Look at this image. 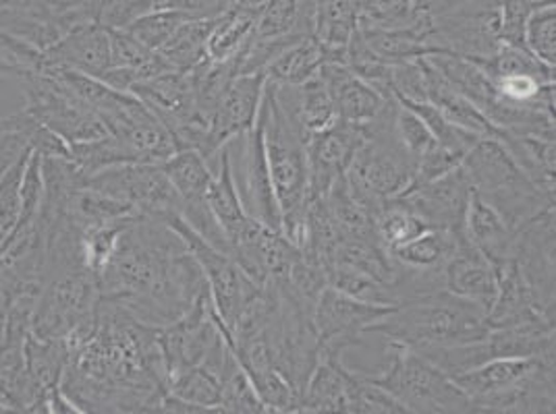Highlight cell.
I'll return each instance as SVG.
<instances>
[{
    "label": "cell",
    "mask_w": 556,
    "mask_h": 414,
    "mask_svg": "<svg viewBox=\"0 0 556 414\" xmlns=\"http://www.w3.org/2000/svg\"><path fill=\"white\" fill-rule=\"evenodd\" d=\"M98 288L100 299L113 300L146 325L163 327L187 313L208 284L177 232L163 220L136 216L121 232Z\"/></svg>",
    "instance_id": "1"
},
{
    "label": "cell",
    "mask_w": 556,
    "mask_h": 414,
    "mask_svg": "<svg viewBox=\"0 0 556 414\" xmlns=\"http://www.w3.org/2000/svg\"><path fill=\"white\" fill-rule=\"evenodd\" d=\"M260 118L264 127L270 179L280 207L282 234L298 245L302 238L305 207L309 199L305 152L307 135L285 90L270 81L264 86Z\"/></svg>",
    "instance_id": "2"
},
{
    "label": "cell",
    "mask_w": 556,
    "mask_h": 414,
    "mask_svg": "<svg viewBox=\"0 0 556 414\" xmlns=\"http://www.w3.org/2000/svg\"><path fill=\"white\" fill-rule=\"evenodd\" d=\"M486 311L448 290H437L394 307L366 336H382L417 352L439 346L467 345L486 338Z\"/></svg>",
    "instance_id": "3"
},
{
    "label": "cell",
    "mask_w": 556,
    "mask_h": 414,
    "mask_svg": "<svg viewBox=\"0 0 556 414\" xmlns=\"http://www.w3.org/2000/svg\"><path fill=\"white\" fill-rule=\"evenodd\" d=\"M396 106L399 102L391 98L380 115L362 125L364 141L345 172L351 195L374 218L391 199L399 197L414 179V160L394 131Z\"/></svg>",
    "instance_id": "4"
},
{
    "label": "cell",
    "mask_w": 556,
    "mask_h": 414,
    "mask_svg": "<svg viewBox=\"0 0 556 414\" xmlns=\"http://www.w3.org/2000/svg\"><path fill=\"white\" fill-rule=\"evenodd\" d=\"M471 189L494 207L517 232L542 211L555 207V193H548L510 158L498 139H480L462 161Z\"/></svg>",
    "instance_id": "5"
},
{
    "label": "cell",
    "mask_w": 556,
    "mask_h": 414,
    "mask_svg": "<svg viewBox=\"0 0 556 414\" xmlns=\"http://www.w3.org/2000/svg\"><path fill=\"white\" fill-rule=\"evenodd\" d=\"M362 373L393 396L407 414H473L469 398L457 384L409 346L387 340L384 365L376 373Z\"/></svg>",
    "instance_id": "6"
},
{
    "label": "cell",
    "mask_w": 556,
    "mask_h": 414,
    "mask_svg": "<svg viewBox=\"0 0 556 414\" xmlns=\"http://www.w3.org/2000/svg\"><path fill=\"white\" fill-rule=\"evenodd\" d=\"M24 79L25 113L40 120L67 143H81L109 135L92 108L52 70H31Z\"/></svg>",
    "instance_id": "7"
},
{
    "label": "cell",
    "mask_w": 556,
    "mask_h": 414,
    "mask_svg": "<svg viewBox=\"0 0 556 414\" xmlns=\"http://www.w3.org/2000/svg\"><path fill=\"white\" fill-rule=\"evenodd\" d=\"M86 186L134 207L138 216L168 220L181 216V199L161 164L131 161L102 168L86 179Z\"/></svg>",
    "instance_id": "8"
},
{
    "label": "cell",
    "mask_w": 556,
    "mask_h": 414,
    "mask_svg": "<svg viewBox=\"0 0 556 414\" xmlns=\"http://www.w3.org/2000/svg\"><path fill=\"white\" fill-rule=\"evenodd\" d=\"M164 222L186 241L187 249L200 263L214 307L231 334L239 315L262 293L264 286L248 276L231 255L214 249L202 236L191 231L181 216H170Z\"/></svg>",
    "instance_id": "9"
},
{
    "label": "cell",
    "mask_w": 556,
    "mask_h": 414,
    "mask_svg": "<svg viewBox=\"0 0 556 414\" xmlns=\"http://www.w3.org/2000/svg\"><path fill=\"white\" fill-rule=\"evenodd\" d=\"M227 150L231 161L232 181L248 216L273 231L282 232L280 207L270 179L260 111L255 116L254 127L232 138L227 143Z\"/></svg>",
    "instance_id": "10"
},
{
    "label": "cell",
    "mask_w": 556,
    "mask_h": 414,
    "mask_svg": "<svg viewBox=\"0 0 556 414\" xmlns=\"http://www.w3.org/2000/svg\"><path fill=\"white\" fill-rule=\"evenodd\" d=\"M430 38L441 52L488 59L501 44V0H464L432 17Z\"/></svg>",
    "instance_id": "11"
},
{
    "label": "cell",
    "mask_w": 556,
    "mask_h": 414,
    "mask_svg": "<svg viewBox=\"0 0 556 414\" xmlns=\"http://www.w3.org/2000/svg\"><path fill=\"white\" fill-rule=\"evenodd\" d=\"M555 207L515 232L513 259L526 277L540 311L555 320Z\"/></svg>",
    "instance_id": "12"
},
{
    "label": "cell",
    "mask_w": 556,
    "mask_h": 414,
    "mask_svg": "<svg viewBox=\"0 0 556 414\" xmlns=\"http://www.w3.org/2000/svg\"><path fill=\"white\" fill-rule=\"evenodd\" d=\"M394 307L353 299L345 293L326 286L314 307V329L320 348H343L364 345V336L374 323L393 313Z\"/></svg>",
    "instance_id": "13"
},
{
    "label": "cell",
    "mask_w": 556,
    "mask_h": 414,
    "mask_svg": "<svg viewBox=\"0 0 556 414\" xmlns=\"http://www.w3.org/2000/svg\"><path fill=\"white\" fill-rule=\"evenodd\" d=\"M471 197V184L465 177L464 168H455L428 183L414 184L405 189L391 202L414 211L432 229L448 232L465 231V214Z\"/></svg>",
    "instance_id": "14"
},
{
    "label": "cell",
    "mask_w": 556,
    "mask_h": 414,
    "mask_svg": "<svg viewBox=\"0 0 556 414\" xmlns=\"http://www.w3.org/2000/svg\"><path fill=\"white\" fill-rule=\"evenodd\" d=\"M266 73L235 75L220 95L208 125L210 170L216 166L220 150L232 138L252 129L262 104Z\"/></svg>",
    "instance_id": "15"
},
{
    "label": "cell",
    "mask_w": 556,
    "mask_h": 414,
    "mask_svg": "<svg viewBox=\"0 0 556 414\" xmlns=\"http://www.w3.org/2000/svg\"><path fill=\"white\" fill-rule=\"evenodd\" d=\"M364 141L357 125L334 120L328 129L307 138V184L309 197H325L328 189L345 177L349 164Z\"/></svg>",
    "instance_id": "16"
},
{
    "label": "cell",
    "mask_w": 556,
    "mask_h": 414,
    "mask_svg": "<svg viewBox=\"0 0 556 414\" xmlns=\"http://www.w3.org/2000/svg\"><path fill=\"white\" fill-rule=\"evenodd\" d=\"M40 69H71L100 79L111 69V29L100 22L73 27L42 52Z\"/></svg>",
    "instance_id": "17"
},
{
    "label": "cell",
    "mask_w": 556,
    "mask_h": 414,
    "mask_svg": "<svg viewBox=\"0 0 556 414\" xmlns=\"http://www.w3.org/2000/svg\"><path fill=\"white\" fill-rule=\"evenodd\" d=\"M444 288L462 299L490 311L498 293L496 266L482 254L464 232L457 234V245L444 266Z\"/></svg>",
    "instance_id": "18"
},
{
    "label": "cell",
    "mask_w": 556,
    "mask_h": 414,
    "mask_svg": "<svg viewBox=\"0 0 556 414\" xmlns=\"http://www.w3.org/2000/svg\"><path fill=\"white\" fill-rule=\"evenodd\" d=\"M556 365L538 361L521 379L473 404V413L555 414Z\"/></svg>",
    "instance_id": "19"
},
{
    "label": "cell",
    "mask_w": 556,
    "mask_h": 414,
    "mask_svg": "<svg viewBox=\"0 0 556 414\" xmlns=\"http://www.w3.org/2000/svg\"><path fill=\"white\" fill-rule=\"evenodd\" d=\"M131 93L156 115L170 139L189 122L202 120L195 113L191 77L186 70H163L156 77L139 81Z\"/></svg>",
    "instance_id": "20"
},
{
    "label": "cell",
    "mask_w": 556,
    "mask_h": 414,
    "mask_svg": "<svg viewBox=\"0 0 556 414\" xmlns=\"http://www.w3.org/2000/svg\"><path fill=\"white\" fill-rule=\"evenodd\" d=\"M318 75L330 92L337 118L357 127L374 120L384 111L389 100L394 98L371 88L368 81L349 69L345 63H325Z\"/></svg>",
    "instance_id": "21"
},
{
    "label": "cell",
    "mask_w": 556,
    "mask_h": 414,
    "mask_svg": "<svg viewBox=\"0 0 556 414\" xmlns=\"http://www.w3.org/2000/svg\"><path fill=\"white\" fill-rule=\"evenodd\" d=\"M488 352L492 359H535L555 363V320L533 318L528 322L490 327L486 336Z\"/></svg>",
    "instance_id": "22"
},
{
    "label": "cell",
    "mask_w": 556,
    "mask_h": 414,
    "mask_svg": "<svg viewBox=\"0 0 556 414\" xmlns=\"http://www.w3.org/2000/svg\"><path fill=\"white\" fill-rule=\"evenodd\" d=\"M318 0H266L255 9V40H307L316 31Z\"/></svg>",
    "instance_id": "23"
},
{
    "label": "cell",
    "mask_w": 556,
    "mask_h": 414,
    "mask_svg": "<svg viewBox=\"0 0 556 414\" xmlns=\"http://www.w3.org/2000/svg\"><path fill=\"white\" fill-rule=\"evenodd\" d=\"M417 15V13H416ZM366 44L387 63H403V61H416L430 54H442L434 47L430 31L432 20L417 15L416 20L405 27L393 29H359Z\"/></svg>",
    "instance_id": "24"
},
{
    "label": "cell",
    "mask_w": 556,
    "mask_h": 414,
    "mask_svg": "<svg viewBox=\"0 0 556 414\" xmlns=\"http://www.w3.org/2000/svg\"><path fill=\"white\" fill-rule=\"evenodd\" d=\"M465 234L494 266H501L513 255L515 231L473 189L465 214Z\"/></svg>",
    "instance_id": "25"
},
{
    "label": "cell",
    "mask_w": 556,
    "mask_h": 414,
    "mask_svg": "<svg viewBox=\"0 0 556 414\" xmlns=\"http://www.w3.org/2000/svg\"><path fill=\"white\" fill-rule=\"evenodd\" d=\"M424 69L428 81V102L437 106L442 115L446 116L453 125L462 127L465 131L478 135V138H498V129L488 120L486 115L473 106L464 93L457 92L426 56H424Z\"/></svg>",
    "instance_id": "26"
},
{
    "label": "cell",
    "mask_w": 556,
    "mask_h": 414,
    "mask_svg": "<svg viewBox=\"0 0 556 414\" xmlns=\"http://www.w3.org/2000/svg\"><path fill=\"white\" fill-rule=\"evenodd\" d=\"M496 272H498V293H496V299L492 302L486 315L490 327L528 322V320L544 315L540 311V307L535 305L532 290H530L526 277L521 276L513 257L503 261L501 266H496ZM544 318H548V315H544Z\"/></svg>",
    "instance_id": "27"
},
{
    "label": "cell",
    "mask_w": 556,
    "mask_h": 414,
    "mask_svg": "<svg viewBox=\"0 0 556 414\" xmlns=\"http://www.w3.org/2000/svg\"><path fill=\"white\" fill-rule=\"evenodd\" d=\"M357 29L355 0H318L314 40L325 48L326 63H345L348 47Z\"/></svg>",
    "instance_id": "28"
},
{
    "label": "cell",
    "mask_w": 556,
    "mask_h": 414,
    "mask_svg": "<svg viewBox=\"0 0 556 414\" xmlns=\"http://www.w3.org/2000/svg\"><path fill=\"white\" fill-rule=\"evenodd\" d=\"M437 69L441 70L442 77L457 90L464 93L465 98L478 106L484 115H490V111L496 106L498 102V92L494 81L488 77L484 69L465 59L459 54H451V52H442V54H430L426 56Z\"/></svg>",
    "instance_id": "29"
},
{
    "label": "cell",
    "mask_w": 556,
    "mask_h": 414,
    "mask_svg": "<svg viewBox=\"0 0 556 414\" xmlns=\"http://www.w3.org/2000/svg\"><path fill=\"white\" fill-rule=\"evenodd\" d=\"M206 204H208L214 218L223 227L229 243L245 229V224L252 220L243 204L239 199L237 186L232 181L231 161H229V150L227 145L220 150L216 166L212 168V179L206 189Z\"/></svg>",
    "instance_id": "30"
},
{
    "label": "cell",
    "mask_w": 556,
    "mask_h": 414,
    "mask_svg": "<svg viewBox=\"0 0 556 414\" xmlns=\"http://www.w3.org/2000/svg\"><path fill=\"white\" fill-rule=\"evenodd\" d=\"M498 141L507 147L510 158L540 189L555 193L556 141L535 135H515L498 131Z\"/></svg>",
    "instance_id": "31"
},
{
    "label": "cell",
    "mask_w": 556,
    "mask_h": 414,
    "mask_svg": "<svg viewBox=\"0 0 556 414\" xmlns=\"http://www.w3.org/2000/svg\"><path fill=\"white\" fill-rule=\"evenodd\" d=\"M459 234V232H457ZM455 232L428 229L391 251L394 263L414 272H444L457 245Z\"/></svg>",
    "instance_id": "32"
},
{
    "label": "cell",
    "mask_w": 556,
    "mask_h": 414,
    "mask_svg": "<svg viewBox=\"0 0 556 414\" xmlns=\"http://www.w3.org/2000/svg\"><path fill=\"white\" fill-rule=\"evenodd\" d=\"M298 116L305 135H314L328 129L337 120V111L332 104L330 92L316 73L312 79L303 81L302 86H280Z\"/></svg>",
    "instance_id": "33"
},
{
    "label": "cell",
    "mask_w": 556,
    "mask_h": 414,
    "mask_svg": "<svg viewBox=\"0 0 556 414\" xmlns=\"http://www.w3.org/2000/svg\"><path fill=\"white\" fill-rule=\"evenodd\" d=\"M325 199L339 231L343 232L345 238L380 243L374 216L351 195L345 177L334 181V184L328 189Z\"/></svg>",
    "instance_id": "34"
},
{
    "label": "cell",
    "mask_w": 556,
    "mask_h": 414,
    "mask_svg": "<svg viewBox=\"0 0 556 414\" xmlns=\"http://www.w3.org/2000/svg\"><path fill=\"white\" fill-rule=\"evenodd\" d=\"M166 177L175 186L181 207L193 206L206 199L212 170L208 161L202 158L195 150H179L170 158L161 161Z\"/></svg>",
    "instance_id": "35"
},
{
    "label": "cell",
    "mask_w": 556,
    "mask_h": 414,
    "mask_svg": "<svg viewBox=\"0 0 556 414\" xmlns=\"http://www.w3.org/2000/svg\"><path fill=\"white\" fill-rule=\"evenodd\" d=\"M326 63L325 48L314 38L295 42L282 50L266 69V81L275 86H302Z\"/></svg>",
    "instance_id": "36"
},
{
    "label": "cell",
    "mask_w": 556,
    "mask_h": 414,
    "mask_svg": "<svg viewBox=\"0 0 556 414\" xmlns=\"http://www.w3.org/2000/svg\"><path fill=\"white\" fill-rule=\"evenodd\" d=\"M255 9L235 4L225 15H220L208 36V59L216 63L232 61L254 34Z\"/></svg>",
    "instance_id": "37"
},
{
    "label": "cell",
    "mask_w": 556,
    "mask_h": 414,
    "mask_svg": "<svg viewBox=\"0 0 556 414\" xmlns=\"http://www.w3.org/2000/svg\"><path fill=\"white\" fill-rule=\"evenodd\" d=\"M214 22L187 20L186 24L173 34V38L159 50V54L168 63L170 69L187 73L208 59V36Z\"/></svg>",
    "instance_id": "38"
},
{
    "label": "cell",
    "mask_w": 556,
    "mask_h": 414,
    "mask_svg": "<svg viewBox=\"0 0 556 414\" xmlns=\"http://www.w3.org/2000/svg\"><path fill=\"white\" fill-rule=\"evenodd\" d=\"M220 413L268 414L264 402L254 390L248 373L239 365L231 345L220 368Z\"/></svg>",
    "instance_id": "39"
},
{
    "label": "cell",
    "mask_w": 556,
    "mask_h": 414,
    "mask_svg": "<svg viewBox=\"0 0 556 414\" xmlns=\"http://www.w3.org/2000/svg\"><path fill=\"white\" fill-rule=\"evenodd\" d=\"M469 61L478 63L492 81L503 77V75H533L544 83H556V67H551V65L542 63L540 59H535L526 47H515V44L501 42L492 56L469 59Z\"/></svg>",
    "instance_id": "40"
},
{
    "label": "cell",
    "mask_w": 556,
    "mask_h": 414,
    "mask_svg": "<svg viewBox=\"0 0 556 414\" xmlns=\"http://www.w3.org/2000/svg\"><path fill=\"white\" fill-rule=\"evenodd\" d=\"M38 127L40 122L25 111L0 118V179L31 152V141Z\"/></svg>",
    "instance_id": "41"
},
{
    "label": "cell",
    "mask_w": 556,
    "mask_h": 414,
    "mask_svg": "<svg viewBox=\"0 0 556 414\" xmlns=\"http://www.w3.org/2000/svg\"><path fill=\"white\" fill-rule=\"evenodd\" d=\"M376 232H378V238L382 243V247L391 254L396 247L405 245L407 241L416 238L417 234L432 229L428 222H424L419 216H416L414 211L405 209L394 202H389L387 206L382 207L376 218Z\"/></svg>",
    "instance_id": "42"
},
{
    "label": "cell",
    "mask_w": 556,
    "mask_h": 414,
    "mask_svg": "<svg viewBox=\"0 0 556 414\" xmlns=\"http://www.w3.org/2000/svg\"><path fill=\"white\" fill-rule=\"evenodd\" d=\"M326 277H328V286L345 293L353 299L394 307L391 288H387L384 284H380L378 280H374L368 274L359 272V270H353V268L343 266V263H332L326 270Z\"/></svg>",
    "instance_id": "43"
},
{
    "label": "cell",
    "mask_w": 556,
    "mask_h": 414,
    "mask_svg": "<svg viewBox=\"0 0 556 414\" xmlns=\"http://www.w3.org/2000/svg\"><path fill=\"white\" fill-rule=\"evenodd\" d=\"M396 100V98H394ZM399 102V100H396ZM407 108H412L424 122L426 127L430 129V133L437 139V143L451 150V152H457L465 156L478 141L482 138L465 131L462 127L453 125L446 116L442 115L441 111L437 106H432L430 102H399Z\"/></svg>",
    "instance_id": "44"
},
{
    "label": "cell",
    "mask_w": 556,
    "mask_h": 414,
    "mask_svg": "<svg viewBox=\"0 0 556 414\" xmlns=\"http://www.w3.org/2000/svg\"><path fill=\"white\" fill-rule=\"evenodd\" d=\"M186 22V15L164 7V9L152 11L148 15H141L136 22H131L123 29L129 31L141 47L159 52L173 38V34Z\"/></svg>",
    "instance_id": "45"
},
{
    "label": "cell",
    "mask_w": 556,
    "mask_h": 414,
    "mask_svg": "<svg viewBox=\"0 0 556 414\" xmlns=\"http://www.w3.org/2000/svg\"><path fill=\"white\" fill-rule=\"evenodd\" d=\"M359 29H393L416 20L412 0H355Z\"/></svg>",
    "instance_id": "46"
},
{
    "label": "cell",
    "mask_w": 556,
    "mask_h": 414,
    "mask_svg": "<svg viewBox=\"0 0 556 414\" xmlns=\"http://www.w3.org/2000/svg\"><path fill=\"white\" fill-rule=\"evenodd\" d=\"M29 154L0 179V254L15 231L22 214V181Z\"/></svg>",
    "instance_id": "47"
},
{
    "label": "cell",
    "mask_w": 556,
    "mask_h": 414,
    "mask_svg": "<svg viewBox=\"0 0 556 414\" xmlns=\"http://www.w3.org/2000/svg\"><path fill=\"white\" fill-rule=\"evenodd\" d=\"M526 48L542 63L556 67V9L544 7L533 11L526 24Z\"/></svg>",
    "instance_id": "48"
},
{
    "label": "cell",
    "mask_w": 556,
    "mask_h": 414,
    "mask_svg": "<svg viewBox=\"0 0 556 414\" xmlns=\"http://www.w3.org/2000/svg\"><path fill=\"white\" fill-rule=\"evenodd\" d=\"M394 131H396V138L403 143L405 152L412 156V160L416 164L421 156H426L432 147H437V139L430 133V129L426 127V122L419 118V116L399 104L396 106V115H394Z\"/></svg>",
    "instance_id": "49"
},
{
    "label": "cell",
    "mask_w": 556,
    "mask_h": 414,
    "mask_svg": "<svg viewBox=\"0 0 556 414\" xmlns=\"http://www.w3.org/2000/svg\"><path fill=\"white\" fill-rule=\"evenodd\" d=\"M391 93L399 102H428L424 56L416 61L394 63L391 70Z\"/></svg>",
    "instance_id": "50"
},
{
    "label": "cell",
    "mask_w": 556,
    "mask_h": 414,
    "mask_svg": "<svg viewBox=\"0 0 556 414\" xmlns=\"http://www.w3.org/2000/svg\"><path fill=\"white\" fill-rule=\"evenodd\" d=\"M168 0H115L102 11L100 24L106 27L123 29L131 22H136L141 15H148L152 11L164 9Z\"/></svg>",
    "instance_id": "51"
},
{
    "label": "cell",
    "mask_w": 556,
    "mask_h": 414,
    "mask_svg": "<svg viewBox=\"0 0 556 414\" xmlns=\"http://www.w3.org/2000/svg\"><path fill=\"white\" fill-rule=\"evenodd\" d=\"M235 7V0H168L166 9H173L187 20L214 22Z\"/></svg>",
    "instance_id": "52"
},
{
    "label": "cell",
    "mask_w": 556,
    "mask_h": 414,
    "mask_svg": "<svg viewBox=\"0 0 556 414\" xmlns=\"http://www.w3.org/2000/svg\"><path fill=\"white\" fill-rule=\"evenodd\" d=\"M464 0H412V7H414V13L417 15H424V17H439L444 15L446 11L455 9L457 4H462Z\"/></svg>",
    "instance_id": "53"
},
{
    "label": "cell",
    "mask_w": 556,
    "mask_h": 414,
    "mask_svg": "<svg viewBox=\"0 0 556 414\" xmlns=\"http://www.w3.org/2000/svg\"><path fill=\"white\" fill-rule=\"evenodd\" d=\"M556 0H526V4L532 9V11H538V9H544V7H555Z\"/></svg>",
    "instance_id": "54"
},
{
    "label": "cell",
    "mask_w": 556,
    "mask_h": 414,
    "mask_svg": "<svg viewBox=\"0 0 556 414\" xmlns=\"http://www.w3.org/2000/svg\"><path fill=\"white\" fill-rule=\"evenodd\" d=\"M266 0H235V4L239 7H245V9H257L260 4H264Z\"/></svg>",
    "instance_id": "55"
}]
</instances>
